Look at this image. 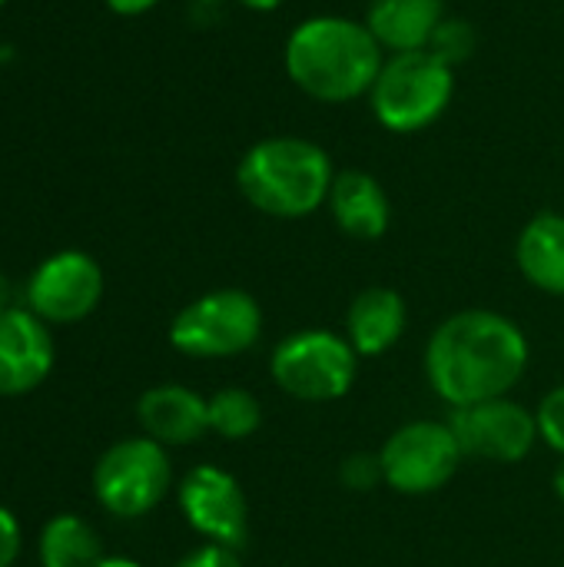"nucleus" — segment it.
I'll return each mask as SVG.
<instances>
[{
	"instance_id": "7ed1b4c3",
	"label": "nucleus",
	"mask_w": 564,
	"mask_h": 567,
	"mask_svg": "<svg viewBox=\"0 0 564 567\" xmlns=\"http://www.w3.org/2000/svg\"><path fill=\"white\" fill-rule=\"evenodd\" d=\"M336 169L329 153L302 136H269L249 146L236 166L243 199L276 219H302L329 203Z\"/></svg>"
},
{
	"instance_id": "b1692460",
	"label": "nucleus",
	"mask_w": 564,
	"mask_h": 567,
	"mask_svg": "<svg viewBox=\"0 0 564 567\" xmlns=\"http://www.w3.org/2000/svg\"><path fill=\"white\" fill-rule=\"evenodd\" d=\"M17 551H20V528H17V518H13L7 508H0V567L13 565Z\"/></svg>"
},
{
	"instance_id": "423d86ee",
	"label": "nucleus",
	"mask_w": 564,
	"mask_h": 567,
	"mask_svg": "<svg viewBox=\"0 0 564 567\" xmlns=\"http://www.w3.org/2000/svg\"><path fill=\"white\" fill-rule=\"evenodd\" d=\"M263 336V309L243 289H216L193 299L170 326V346L189 359H233Z\"/></svg>"
},
{
	"instance_id": "aec40b11",
	"label": "nucleus",
	"mask_w": 564,
	"mask_h": 567,
	"mask_svg": "<svg viewBox=\"0 0 564 567\" xmlns=\"http://www.w3.org/2000/svg\"><path fill=\"white\" fill-rule=\"evenodd\" d=\"M475 43H479V33H475V27L469 23V20H462V17H445L442 23H439V30L432 33V40H429V53L432 56H439L445 66H459V63H465L472 53H475Z\"/></svg>"
},
{
	"instance_id": "412c9836",
	"label": "nucleus",
	"mask_w": 564,
	"mask_h": 567,
	"mask_svg": "<svg viewBox=\"0 0 564 567\" xmlns=\"http://www.w3.org/2000/svg\"><path fill=\"white\" fill-rule=\"evenodd\" d=\"M535 422H539V439L564 458V385L552 389L542 399V405L535 412Z\"/></svg>"
},
{
	"instance_id": "f03ea898",
	"label": "nucleus",
	"mask_w": 564,
	"mask_h": 567,
	"mask_svg": "<svg viewBox=\"0 0 564 567\" xmlns=\"http://www.w3.org/2000/svg\"><path fill=\"white\" fill-rule=\"evenodd\" d=\"M289 80L319 103H349L372 90L386 50L366 27L336 13L302 20L286 40Z\"/></svg>"
},
{
	"instance_id": "f8f14e48",
	"label": "nucleus",
	"mask_w": 564,
	"mask_h": 567,
	"mask_svg": "<svg viewBox=\"0 0 564 567\" xmlns=\"http://www.w3.org/2000/svg\"><path fill=\"white\" fill-rule=\"evenodd\" d=\"M53 365V342L43 322L23 309L0 312V395L33 392Z\"/></svg>"
},
{
	"instance_id": "6e6552de",
	"label": "nucleus",
	"mask_w": 564,
	"mask_h": 567,
	"mask_svg": "<svg viewBox=\"0 0 564 567\" xmlns=\"http://www.w3.org/2000/svg\"><path fill=\"white\" fill-rule=\"evenodd\" d=\"M173 472L160 442L126 439L116 442L93 472V492L110 515L140 518L153 512L170 492Z\"/></svg>"
},
{
	"instance_id": "f3484780",
	"label": "nucleus",
	"mask_w": 564,
	"mask_h": 567,
	"mask_svg": "<svg viewBox=\"0 0 564 567\" xmlns=\"http://www.w3.org/2000/svg\"><path fill=\"white\" fill-rule=\"evenodd\" d=\"M515 259L522 276L548 292L564 296V216L562 213H539L525 223L515 243Z\"/></svg>"
},
{
	"instance_id": "f257e3e1",
	"label": "nucleus",
	"mask_w": 564,
	"mask_h": 567,
	"mask_svg": "<svg viewBox=\"0 0 564 567\" xmlns=\"http://www.w3.org/2000/svg\"><path fill=\"white\" fill-rule=\"evenodd\" d=\"M529 369V339L502 312L465 309L449 316L425 346V375L452 409L505 399Z\"/></svg>"
},
{
	"instance_id": "39448f33",
	"label": "nucleus",
	"mask_w": 564,
	"mask_h": 567,
	"mask_svg": "<svg viewBox=\"0 0 564 567\" xmlns=\"http://www.w3.org/2000/svg\"><path fill=\"white\" fill-rule=\"evenodd\" d=\"M359 352L352 342L329 329H302L286 336L273 355V382L299 402H336L356 382Z\"/></svg>"
},
{
	"instance_id": "a211bd4d",
	"label": "nucleus",
	"mask_w": 564,
	"mask_h": 567,
	"mask_svg": "<svg viewBox=\"0 0 564 567\" xmlns=\"http://www.w3.org/2000/svg\"><path fill=\"white\" fill-rule=\"evenodd\" d=\"M40 558L43 567H93L103 551L96 532L86 522L76 515H57L40 535Z\"/></svg>"
},
{
	"instance_id": "5701e85b",
	"label": "nucleus",
	"mask_w": 564,
	"mask_h": 567,
	"mask_svg": "<svg viewBox=\"0 0 564 567\" xmlns=\"http://www.w3.org/2000/svg\"><path fill=\"white\" fill-rule=\"evenodd\" d=\"M176 567H243L239 561V551L236 548H226V545H203L196 551H189Z\"/></svg>"
},
{
	"instance_id": "a878e982",
	"label": "nucleus",
	"mask_w": 564,
	"mask_h": 567,
	"mask_svg": "<svg viewBox=\"0 0 564 567\" xmlns=\"http://www.w3.org/2000/svg\"><path fill=\"white\" fill-rule=\"evenodd\" d=\"M239 7H246V10H256V13H266V10H276V7H283L286 0H236Z\"/></svg>"
},
{
	"instance_id": "c85d7f7f",
	"label": "nucleus",
	"mask_w": 564,
	"mask_h": 567,
	"mask_svg": "<svg viewBox=\"0 0 564 567\" xmlns=\"http://www.w3.org/2000/svg\"><path fill=\"white\" fill-rule=\"evenodd\" d=\"M555 492H558V498L564 502V462L555 468Z\"/></svg>"
},
{
	"instance_id": "bb28decb",
	"label": "nucleus",
	"mask_w": 564,
	"mask_h": 567,
	"mask_svg": "<svg viewBox=\"0 0 564 567\" xmlns=\"http://www.w3.org/2000/svg\"><path fill=\"white\" fill-rule=\"evenodd\" d=\"M93 567H140L136 561H130V558H100Z\"/></svg>"
},
{
	"instance_id": "4be33fe9",
	"label": "nucleus",
	"mask_w": 564,
	"mask_h": 567,
	"mask_svg": "<svg viewBox=\"0 0 564 567\" xmlns=\"http://www.w3.org/2000/svg\"><path fill=\"white\" fill-rule=\"evenodd\" d=\"M339 478L346 488L352 492H369L382 482V462L379 455H369V452H356L349 455L342 465H339Z\"/></svg>"
},
{
	"instance_id": "dca6fc26",
	"label": "nucleus",
	"mask_w": 564,
	"mask_h": 567,
	"mask_svg": "<svg viewBox=\"0 0 564 567\" xmlns=\"http://www.w3.org/2000/svg\"><path fill=\"white\" fill-rule=\"evenodd\" d=\"M406 299L389 286L362 289L346 312V339L366 359L389 352L406 332Z\"/></svg>"
},
{
	"instance_id": "c756f323",
	"label": "nucleus",
	"mask_w": 564,
	"mask_h": 567,
	"mask_svg": "<svg viewBox=\"0 0 564 567\" xmlns=\"http://www.w3.org/2000/svg\"><path fill=\"white\" fill-rule=\"evenodd\" d=\"M3 3H7V0H0V7H3Z\"/></svg>"
},
{
	"instance_id": "ddd939ff",
	"label": "nucleus",
	"mask_w": 564,
	"mask_h": 567,
	"mask_svg": "<svg viewBox=\"0 0 564 567\" xmlns=\"http://www.w3.org/2000/svg\"><path fill=\"white\" fill-rule=\"evenodd\" d=\"M136 419L146 439L160 445H189L209 432V402L183 385H156L143 392Z\"/></svg>"
},
{
	"instance_id": "0eeeda50",
	"label": "nucleus",
	"mask_w": 564,
	"mask_h": 567,
	"mask_svg": "<svg viewBox=\"0 0 564 567\" xmlns=\"http://www.w3.org/2000/svg\"><path fill=\"white\" fill-rule=\"evenodd\" d=\"M462 458L449 422H409L396 429L379 452L382 482L399 495H432L445 488Z\"/></svg>"
},
{
	"instance_id": "2eb2a0df",
	"label": "nucleus",
	"mask_w": 564,
	"mask_h": 567,
	"mask_svg": "<svg viewBox=\"0 0 564 567\" xmlns=\"http://www.w3.org/2000/svg\"><path fill=\"white\" fill-rule=\"evenodd\" d=\"M442 20L445 0H369L366 7V27L389 53L425 50Z\"/></svg>"
},
{
	"instance_id": "1a4fd4ad",
	"label": "nucleus",
	"mask_w": 564,
	"mask_h": 567,
	"mask_svg": "<svg viewBox=\"0 0 564 567\" xmlns=\"http://www.w3.org/2000/svg\"><path fill=\"white\" fill-rule=\"evenodd\" d=\"M449 429L455 432L465 458H482L495 465L525 462L539 442L535 412H529L522 402H512L509 395L452 409Z\"/></svg>"
},
{
	"instance_id": "9d476101",
	"label": "nucleus",
	"mask_w": 564,
	"mask_h": 567,
	"mask_svg": "<svg viewBox=\"0 0 564 567\" xmlns=\"http://www.w3.org/2000/svg\"><path fill=\"white\" fill-rule=\"evenodd\" d=\"M180 508L193 532H199L213 545H226L236 551L246 545L249 508L239 482L229 472L216 465L193 468L180 485Z\"/></svg>"
},
{
	"instance_id": "cd10ccee",
	"label": "nucleus",
	"mask_w": 564,
	"mask_h": 567,
	"mask_svg": "<svg viewBox=\"0 0 564 567\" xmlns=\"http://www.w3.org/2000/svg\"><path fill=\"white\" fill-rule=\"evenodd\" d=\"M7 299H10V286H7V279L0 276V312H3V309H10V306H7Z\"/></svg>"
},
{
	"instance_id": "4468645a",
	"label": "nucleus",
	"mask_w": 564,
	"mask_h": 567,
	"mask_svg": "<svg viewBox=\"0 0 564 567\" xmlns=\"http://www.w3.org/2000/svg\"><path fill=\"white\" fill-rule=\"evenodd\" d=\"M329 213L336 226L352 239H382L392 219L389 196L382 183L366 169H342L329 189Z\"/></svg>"
},
{
	"instance_id": "20e7f679",
	"label": "nucleus",
	"mask_w": 564,
	"mask_h": 567,
	"mask_svg": "<svg viewBox=\"0 0 564 567\" xmlns=\"http://www.w3.org/2000/svg\"><path fill=\"white\" fill-rule=\"evenodd\" d=\"M455 73L429 50L389 53L372 90V113L392 133H419L432 126L452 103Z\"/></svg>"
},
{
	"instance_id": "9b49d317",
	"label": "nucleus",
	"mask_w": 564,
	"mask_h": 567,
	"mask_svg": "<svg viewBox=\"0 0 564 567\" xmlns=\"http://www.w3.org/2000/svg\"><path fill=\"white\" fill-rule=\"evenodd\" d=\"M100 296L103 272L86 252L76 249L50 256L27 286L33 316L47 322H80L96 309Z\"/></svg>"
},
{
	"instance_id": "6ab92c4d",
	"label": "nucleus",
	"mask_w": 564,
	"mask_h": 567,
	"mask_svg": "<svg viewBox=\"0 0 564 567\" xmlns=\"http://www.w3.org/2000/svg\"><path fill=\"white\" fill-rule=\"evenodd\" d=\"M209 402V429L226 442H243L259 432L263 405L246 389H219Z\"/></svg>"
},
{
	"instance_id": "393cba45",
	"label": "nucleus",
	"mask_w": 564,
	"mask_h": 567,
	"mask_svg": "<svg viewBox=\"0 0 564 567\" xmlns=\"http://www.w3.org/2000/svg\"><path fill=\"white\" fill-rule=\"evenodd\" d=\"M110 10L123 13V17H136V13H146L150 7H156L160 0H106Z\"/></svg>"
}]
</instances>
